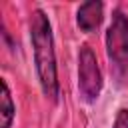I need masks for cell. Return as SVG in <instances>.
Instances as JSON below:
<instances>
[{
    "label": "cell",
    "mask_w": 128,
    "mask_h": 128,
    "mask_svg": "<svg viewBox=\"0 0 128 128\" xmlns=\"http://www.w3.org/2000/svg\"><path fill=\"white\" fill-rule=\"evenodd\" d=\"M102 72L98 66V58L88 44H82L78 50V90L84 102L92 104L100 98L102 92Z\"/></svg>",
    "instance_id": "3957f363"
},
{
    "label": "cell",
    "mask_w": 128,
    "mask_h": 128,
    "mask_svg": "<svg viewBox=\"0 0 128 128\" xmlns=\"http://www.w3.org/2000/svg\"><path fill=\"white\" fill-rule=\"evenodd\" d=\"M30 42H32L34 64H36V74H38L42 94L50 102H58L60 82H58V68H56L52 24L42 8H36L30 14Z\"/></svg>",
    "instance_id": "6da1fadb"
},
{
    "label": "cell",
    "mask_w": 128,
    "mask_h": 128,
    "mask_svg": "<svg viewBox=\"0 0 128 128\" xmlns=\"http://www.w3.org/2000/svg\"><path fill=\"white\" fill-rule=\"evenodd\" d=\"M104 40L112 78L118 86H122L128 76V16L122 12V8L112 10V18L106 28Z\"/></svg>",
    "instance_id": "7a4b0ae2"
},
{
    "label": "cell",
    "mask_w": 128,
    "mask_h": 128,
    "mask_svg": "<svg viewBox=\"0 0 128 128\" xmlns=\"http://www.w3.org/2000/svg\"><path fill=\"white\" fill-rule=\"evenodd\" d=\"M104 20V4L98 2V0H90V2H84L78 6L76 10V24L82 32L86 34H92L100 28Z\"/></svg>",
    "instance_id": "277c9868"
},
{
    "label": "cell",
    "mask_w": 128,
    "mask_h": 128,
    "mask_svg": "<svg viewBox=\"0 0 128 128\" xmlns=\"http://www.w3.org/2000/svg\"><path fill=\"white\" fill-rule=\"evenodd\" d=\"M2 84V96H0V128H12L14 116H16V106L10 94V86L6 82V78L0 80Z\"/></svg>",
    "instance_id": "5b68a950"
},
{
    "label": "cell",
    "mask_w": 128,
    "mask_h": 128,
    "mask_svg": "<svg viewBox=\"0 0 128 128\" xmlns=\"http://www.w3.org/2000/svg\"><path fill=\"white\" fill-rule=\"evenodd\" d=\"M112 128H128V108H120L118 110Z\"/></svg>",
    "instance_id": "8992f818"
}]
</instances>
